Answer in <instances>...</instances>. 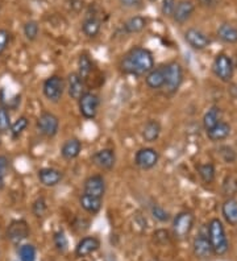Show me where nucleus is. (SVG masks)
Here are the masks:
<instances>
[{"label":"nucleus","mask_w":237,"mask_h":261,"mask_svg":"<svg viewBox=\"0 0 237 261\" xmlns=\"http://www.w3.org/2000/svg\"><path fill=\"white\" fill-rule=\"evenodd\" d=\"M154 67V57L149 49L135 46L124 55L120 61V70L125 75L144 76Z\"/></svg>","instance_id":"obj_1"},{"label":"nucleus","mask_w":237,"mask_h":261,"mask_svg":"<svg viewBox=\"0 0 237 261\" xmlns=\"http://www.w3.org/2000/svg\"><path fill=\"white\" fill-rule=\"evenodd\" d=\"M207 233H208V239L211 243L214 255L224 256L229 251V242H228L227 233H225L221 220L218 218L209 220L208 226H207Z\"/></svg>","instance_id":"obj_2"},{"label":"nucleus","mask_w":237,"mask_h":261,"mask_svg":"<svg viewBox=\"0 0 237 261\" xmlns=\"http://www.w3.org/2000/svg\"><path fill=\"white\" fill-rule=\"evenodd\" d=\"M195 223V217L191 211H180L173 219V226H171V232L173 236L178 240L186 239L191 233Z\"/></svg>","instance_id":"obj_3"},{"label":"nucleus","mask_w":237,"mask_h":261,"mask_svg":"<svg viewBox=\"0 0 237 261\" xmlns=\"http://www.w3.org/2000/svg\"><path fill=\"white\" fill-rule=\"evenodd\" d=\"M164 67V75H165V86L166 93L174 94L179 90L180 85L183 82V69L180 64L173 61L169 62Z\"/></svg>","instance_id":"obj_4"},{"label":"nucleus","mask_w":237,"mask_h":261,"mask_svg":"<svg viewBox=\"0 0 237 261\" xmlns=\"http://www.w3.org/2000/svg\"><path fill=\"white\" fill-rule=\"evenodd\" d=\"M65 90H66V82L62 76L57 75V74L46 78L44 81V85H42V94L51 103L60 102Z\"/></svg>","instance_id":"obj_5"},{"label":"nucleus","mask_w":237,"mask_h":261,"mask_svg":"<svg viewBox=\"0 0 237 261\" xmlns=\"http://www.w3.org/2000/svg\"><path fill=\"white\" fill-rule=\"evenodd\" d=\"M36 128H37L38 134H41L42 136L54 137L58 134V129H60V119L53 112L44 111L37 118Z\"/></svg>","instance_id":"obj_6"},{"label":"nucleus","mask_w":237,"mask_h":261,"mask_svg":"<svg viewBox=\"0 0 237 261\" xmlns=\"http://www.w3.org/2000/svg\"><path fill=\"white\" fill-rule=\"evenodd\" d=\"M212 71L218 76L221 82H231L233 78V62H232L231 57L224 53H220L215 57L214 64H212Z\"/></svg>","instance_id":"obj_7"},{"label":"nucleus","mask_w":237,"mask_h":261,"mask_svg":"<svg viewBox=\"0 0 237 261\" xmlns=\"http://www.w3.org/2000/svg\"><path fill=\"white\" fill-rule=\"evenodd\" d=\"M99 106H100V98L95 93L91 91H86L81 98L78 99V107L79 112L85 119H91L96 118L99 111Z\"/></svg>","instance_id":"obj_8"},{"label":"nucleus","mask_w":237,"mask_h":261,"mask_svg":"<svg viewBox=\"0 0 237 261\" xmlns=\"http://www.w3.org/2000/svg\"><path fill=\"white\" fill-rule=\"evenodd\" d=\"M29 233L31 228L28 222L24 219H15L7 227L6 236L12 244H21L24 240L28 239Z\"/></svg>","instance_id":"obj_9"},{"label":"nucleus","mask_w":237,"mask_h":261,"mask_svg":"<svg viewBox=\"0 0 237 261\" xmlns=\"http://www.w3.org/2000/svg\"><path fill=\"white\" fill-rule=\"evenodd\" d=\"M160 161V153L154 148H141L135 154V165L141 170L153 169Z\"/></svg>","instance_id":"obj_10"},{"label":"nucleus","mask_w":237,"mask_h":261,"mask_svg":"<svg viewBox=\"0 0 237 261\" xmlns=\"http://www.w3.org/2000/svg\"><path fill=\"white\" fill-rule=\"evenodd\" d=\"M83 193L96 198H103L106 194V179L101 174L90 175L83 182Z\"/></svg>","instance_id":"obj_11"},{"label":"nucleus","mask_w":237,"mask_h":261,"mask_svg":"<svg viewBox=\"0 0 237 261\" xmlns=\"http://www.w3.org/2000/svg\"><path fill=\"white\" fill-rule=\"evenodd\" d=\"M91 161L95 166L108 172V170H112L116 164V153L111 148H104V149L95 152L91 156Z\"/></svg>","instance_id":"obj_12"},{"label":"nucleus","mask_w":237,"mask_h":261,"mask_svg":"<svg viewBox=\"0 0 237 261\" xmlns=\"http://www.w3.org/2000/svg\"><path fill=\"white\" fill-rule=\"evenodd\" d=\"M193 252L194 255L200 258V260H207V258L214 255L211 243H209L208 239V233L203 232V231L198 233V236L193 242Z\"/></svg>","instance_id":"obj_13"},{"label":"nucleus","mask_w":237,"mask_h":261,"mask_svg":"<svg viewBox=\"0 0 237 261\" xmlns=\"http://www.w3.org/2000/svg\"><path fill=\"white\" fill-rule=\"evenodd\" d=\"M185 40L187 44L195 50H203L211 44V40L204 32H202L200 29L190 28L185 32Z\"/></svg>","instance_id":"obj_14"},{"label":"nucleus","mask_w":237,"mask_h":261,"mask_svg":"<svg viewBox=\"0 0 237 261\" xmlns=\"http://www.w3.org/2000/svg\"><path fill=\"white\" fill-rule=\"evenodd\" d=\"M37 178L45 188H54L62 182L63 172L56 168H41L38 169Z\"/></svg>","instance_id":"obj_15"},{"label":"nucleus","mask_w":237,"mask_h":261,"mask_svg":"<svg viewBox=\"0 0 237 261\" xmlns=\"http://www.w3.org/2000/svg\"><path fill=\"white\" fill-rule=\"evenodd\" d=\"M67 94L71 99L76 100L86 93V81L79 76L78 73H70L67 76V83H66Z\"/></svg>","instance_id":"obj_16"},{"label":"nucleus","mask_w":237,"mask_h":261,"mask_svg":"<svg viewBox=\"0 0 237 261\" xmlns=\"http://www.w3.org/2000/svg\"><path fill=\"white\" fill-rule=\"evenodd\" d=\"M100 247V240L96 236H85L79 240L75 247L76 257H87L96 252Z\"/></svg>","instance_id":"obj_17"},{"label":"nucleus","mask_w":237,"mask_h":261,"mask_svg":"<svg viewBox=\"0 0 237 261\" xmlns=\"http://www.w3.org/2000/svg\"><path fill=\"white\" fill-rule=\"evenodd\" d=\"M194 11H195V4L191 0H179L177 2V6H175V10H174L171 17L178 24H185L187 20H190V17L193 16Z\"/></svg>","instance_id":"obj_18"},{"label":"nucleus","mask_w":237,"mask_h":261,"mask_svg":"<svg viewBox=\"0 0 237 261\" xmlns=\"http://www.w3.org/2000/svg\"><path fill=\"white\" fill-rule=\"evenodd\" d=\"M81 152H82V141L76 137L66 140L61 147V156L65 160L76 159L81 154Z\"/></svg>","instance_id":"obj_19"},{"label":"nucleus","mask_w":237,"mask_h":261,"mask_svg":"<svg viewBox=\"0 0 237 261\" xmlns=\"http://www.w3.org/2000/svg\"><path fill=\"white\" fill-rule=\"evenodd\" d=\"M162 127L160 124V121L154 120V119H150L144 124L141 130L142 139L146 141V143H155L158 140V137L161 135Z\"/></svg>","instance_id":"obj_20"},{"label":"nucleus","mask_w":237,"mask_h":261,"mask_svg":"<svg viewBox=\"0 0 237 261\" xmlns=\"http://www.w3.org/2000/svg\"><path fill=\"white\" fill-rule=\"evenodd\" d=\"M79 204L82 207L86 213L95 215L101 210V206H103V198H96L92 197V195L85 194L83 193L81 197H79Z\"/></svg>","instance_id":"obj_21"},{"label":"nucleus","mask_w":237,"mask_h":261,"mask_svg":"<svg viewBox=\"0 0 237 261\" xmlns=\"http://www.w3.org/2000/svg\"><path fill=\"white\" fill-rule=\"evenodd\" d=\"M145 83L149 89L161 90L165 86V75L164 67H153L145 75Z\"/></svg>","instance_id":"obj_22"},{"label":"nucleus","mask_w":237,"mask_h":261,"mask_svg":"<svg viewBox=\"0 0 237 261\" xmlns=\"http://www.w3.org/2000/svg\"><path fill=\"white\" fill-rule=\"evenodd\" d=\"M101 21L98 16L89 15L82 22V32L89 38H95L100 33Z\"/></svg>","instance_id":"obj_23"},{"label":"nucleus","mask_w":237,"mask_h":261,"mask_svg":"<svg viewBox=\"0 0 237 261\" xmlns=\"http://www.w3.org/2000/svg\"><path fill=\"white\" fill-rule=\"evenodd\" d=\"M231 135V125L225 121H219L211 129L207 130V136L211 141H223Z\"/></svg>","instance_id":"obj_24"},{"label":"nucleus","mask_w":237,"mask_h":261,"mask_svg":"<svg viewBox=\"0 0 237 261\" xmlns=\"http://www.w3.org/2000/svg\"><path fill=\"white\" fill-rule=\"evenodd\" d=\"M221 214L225 222L231 226H237V201L233 198H228L221 207Z\"/></svg>","instance_id":"obj_25"},{"label":"nucleus","mask_w":237,"mask_h":261,"mask_svg":"<svg viewBox=\"0 0 237 261\" xmlns=\"http://www.w3.org/2000/svg\"><path fill=\"white\" fill-rule=\"evenodd\" d=\"M148 25V20L144 16H132L124 22V31L129 35L133 33H140Z\"/></svg>","instance_id":"obj_26"},{"label":"nucleus","mask_w":237,"mask_h":261,"mask_svg":"<svg viewBox=\"0 0 237 261\" xmlns=\"http://www.w3.org/2000/svg\"><path fill=\"white\" fill-rule=\"evenodd\" d=\"M218 37L225 44H236L237 28L231 24H221L218 28Z\"/></svg>","instance_id":"obj_27"},{"label":"nucleus","mask_w":237,"mask_h":261,"mask_svg":"<svg viewBox=\"0 0 237 261\" xmlns=\"http://www.w3.org/2000/svg\"><path fill=\"white\" fill-rule=\"evenodd\" d=\"M94 70V64H92L91 58L87 55H81L78 58V71L81 78H83L85 81H87L90 74Z\"/></svg>","instance_id":"obj_28"},{"label":"nucleus","mask_w":237,"mask_h":261,"mask_svg":"<svg viewBox=\"0 0 237 261\" xmlns=\"http://www.w3.org/2000/svg\"><path fill=\"white\" fill-rule=\"evenodd\" d=\"M221 111L219 107H212L208 111L205 112V115L203 116V127L205 130L211 129L214 125H216L220 121Z\"/></svg>","instance_id":"obj_29"},{"label":"nucleus","mask_w":237,"mask_h":261,"mask_svg":"<svg viewBox=\"0 0 237 261\" xmlns=\"http://www.w3.org/2000/svg\"><path fill=\"white\" fill-rule=\"evenodd\" d=\"M29 120L27 116H20V118L16 119L13 123H11L10 127V134L12 136V139H19L22 135V132L28 128Z\"/></svg>","instance_id":"obj_30"},{"label":"nucleus","mask_w":237,"mask_h":261,"mask_svg":"<svg viewBox=\"0 0 237 261\" xmlns=\"http://www.w3.org/2000/svg\"><path fill=\"white\" fill-rule=\"evenodd\" d=\"M198 174H199L203 182H205V184H212L216 175L215 166H214V164L209 163L202 164V165L198 166Z\"/></svg>","instance_id":"obj_31"},{"label":"nucleus","mask_w":237,"mask_h":261,"mask_svg":"<svg viewBox=\"0 0 237 261\" xmlns=\"http://www.w3.org/2000/svg\"><path fill=\"white\" fill-rule=\"evenodd\" d=\"M20 261H36L37 258V249L33 244H21L17 249Z\"/></svg>","instance_id":"obj_32"},{"label":"nucleus","mask_w":237,"mask_h":261,"mask_svg":"<svg viewBox=\"0 0 237 261\" xmlns=\"http://www.w3.org/2000/svg\"><path fill=\"white\" fill-rule=\"evenodd\" d=\"M22 32L28 41H35L40 35V25L36 20H29L22 27Z\"/></svg>","instance_id":"obj_33"},{"label":"nucleus","mask_w":237,"mask_h":261,"mask_svg":"<svg viewBox=\"0 0 237 261\" xmlns=\"http://www.w3.org/2000/svg\"><path fill=\"white\" fill-rule=\"evenodd\" d=\"M8 107H7L4 103L0 102V135L7 134L10 130L11 127V115L8 111Z\"/></svg>","instance_id":"obj_34"},{"label":"nucleus","mask_w":237,"mask_h":261,"mask_svg":"<svg viewBox=\"0 0 237 261\" xmlns=\"http://www.w3.org/2000/svg\"><path fill=\"white\" fill-rule=\"evenodd\" d=\"M47 211V202L45 197H38L33 204H32V213L36 218L45 217V214Z\"/></svg>","instance_id":"obj_35"},{"label":"nucleus","mask_w":237,"mask_h":261,"mask_svg":"<svg viewBox=\"0 0 237 261\" xmlns=\"http://www.w3.org/2000/svg\"><path fill=\"white\" fill-rule=\"evenodd\" d=\"M53 242H54V245H56V248H57L58 252H61V253H65V252L67 251L69 243H67V238L62 229H60V231H57V232H54Z\"/></svg>","instance_id":"obj_36"},{"label":"nucleus","mask_w":237,"mask_h":261,"mask_svg":"<svg viewBox=\"0 0 237 261\" xmlns=\"http://www.w3.org/2000/svg\"><path fill=\"white\" fill-rule=\"evenodd\" d=\"M237 193V179L234 177H227L223 182V194L225 197L231 198L232 195H234Z\"/></svg>","instance_id":"obj_37"},{"label":"nucleus","mask_w":237,"mask_h":261,"mask_svg":"<svg viewBox=\"0 0 237 261\" xmlns=\"http://www.w3.org/2000/svg\"><path fill=\"white\" fill-rule=\"evenodd\" d=\"M152 215L154 219H157L158 222H161V223H166L170 220V214L169 211H166L162 206L160 204H153L152 206Z\"/></svg>","instance_id":"obj_38"},{"label":"nucleus","mask_w":237,"mask_h":261,"mask_svg":"<svg viewBox=\"0 0 237 261\" xmlns=\"http://www.w3.org/2000/svg\"><path fill=\"white\" fill-rule=\"evenodd\" d=\"M10 169V160L6 156H0V190H3L6 186V177Z\"/></svg>","instance_id":"obj_39"},{"label":"nucleus","mask_w":237,"mask_h":261,"mask_svg":"<svg viewBox=\"0 0 237 261\" xmlns=\"http://www.w3.org/2000/svg\"><path fill=\"white\" fill-rule=\"evenodd\" d=\"M219 154L221 156V159L224 160L227 164H232L234 163V160H236V152L233 150V148L228 147V145H224V147H220L219 149Z\"/></svg>","instance_id":"obj_40"},{"label":"nucleus","mask_w":237,"mask_h":261,"mask_svg":"<svg viewBox=\"0 0 237 261\" xmlns=\"http://www.w3.org/2000/svg\"><path fill=\"white\" fill-rule=\"evenodd\" d=\"M11 44V32L8 29L0 28V56L8 49Z\"/></svg>","instance_id":"obj_41"},{"label":"nucleus","mask_w":237,"mask_h":261,"mask_svg":"<svg viewBox=\"0 0 237 261\" xmlns=\"http://www.w3.org/2000/svg\"><path fill=\"white\" fill-rule=\"evenodd\" d=\"M177 6V0H162L161 12L165 17H171Z\"/></svg>","instance_id":"obj_42"},{"label":"nucleus","mask_w":237,"mask_h":261,"mask_svg":"<svg viewBox=\"0 0 237 261\" xmlns=\"http://www.w3.org/2000/svg\"><path fill=\"white\" fill-rule=\"evenodd\" d=\"M170 232L166 229H157L154 232V242H157L158 244H168L170 243Z\"/></svg>","instance_id":"obj_43"},{"label":"nucleus","mask_w":237,"mask_h":261,"mask_svg":"<svg viewBox=\"0 0 237 261\" xmlns=\"http://www.w3.org/2000/svg\"><path fill=\"white\" fill-rule=\"evenodd\" d=\"M200 7L203 8H207V10H212V8H216V7L220 6L221 0H198Z\"/></svg>","instance_id":"obj_44"},{"label":"nucleus","mask_w":237,"mask_h":261,"mask_svg":"<svg viewBox=\"0 0 237 261\" xmlns=\"http://www.w3.org/2000/svg\"><path fill=\"white\" fill-rule=\"evenodd\" d=\"M119 2L125 8H139L142 4V0H119Z\"/></svg>","instance_id":"obj_45"},{"label":"nucleus","mask_w":237,"mask_h":261,"mask_svg":"<svg viewBox=\"0 0 237 261\" xmlns=\"http://www.w3.org/2000/svg\"><path fill=\"white\" fill-rule=\"evenodd\" d=\"M148 2H150V3H154V2H157V0H148Z\"/></svg>","instance_id":"obj_46"},{"label":"nucleus","mask_w":237,"mask_h":261,"mask_svg":"<svg viewBox=\"0 0 237 261\" xmlns=\"http://www.w3.org/2000/svg\"><path fill=\"white\" fill-rule=\"evenodd\" d=\"M0 8H2V3H0Z\"/></svg>","instance_id":"obj_47"}]
</instances>
